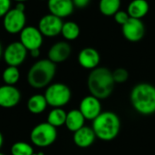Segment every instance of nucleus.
Returning <instances> with one entry per match:
<instances>
[{
  "instance_id": "28",
  "label": "nucleus",
  "mask_w": 155,
  "mask_h": 155,
  "mask_svg": "<svg viewBox=\"0 0 155 155\" xmlns=\"http://www.w3.org/2000/svg\"><path fill=\"white\" fill-rule=\"evenodd\" d=\"M12 0H0V18L4 17L11 9Z\"/></svg>"
},
{
  "instance_id": "25",
  "label": "nucleus",
  "mask_w": 155,
  "mask_h": 155,
  "mask_svg": "<svg viewBox=\"0 0 155 155\" xmlns=\"http://www.w3.org/2000/svg\"><path fill=\"white\" fill-rule=\"evenodd\" d=\"M11 155H33L34 148L25 142H16L10 148Z\"/></svg>"
},
{
  "instance_id": "22",
  "label": "nucleus",
  "mask_w": 155,
  "mask_h": 155,
  "mask_svg": "<svg viewBox=\"0 0 155 155\" xmlns=\"http://www.w3.org/2000/svg\"><path fill=\"white\" fill-rule=\"evenodd\" d=\"M121 7V0H100L99 10L105 16H114Z\"/></svg>"
},
{
  "instance_id": "17",
  "label": "nucleus",
  "mask_w": 155,
  "mask_h": 155,
  "mask_svg": "<svg viewBox=\"0 0 155 155\" xmlns=\"http://www.w3.org/2000/svg\"><path fill=\"white\" fill-rule=\"evenodd\" d=\"M96 135L92 127L83 126L81 129L77 130L74 133L73 141L74 144L79 148H88L90 147L95 141Z\"/></svg>"
},
{
  "instance_id": "3",
  "label": "nucleus",
  "mask_w": 155,
  "mask_h": 155,
  "mask_svg": "<svg viewBox=\"0 0 155 155\" xmlns=\"http://www.w3.org/2000/svg\"><path fill=\"white\" fill-rule=\"evenodd\" d=\"M92 128L96 138L104 142H111L114 140L120 133L121 120L114 112H102L93 121Z\"/></svg>"
},
{
  "instance_id": "16",
  "label": "nucleus",
  "mask_w": 155,
  "mask_h": 155,
  "mask_svg": "<svg viewBox=\"0 0 155 155\" xmlns=\"http://www.w3.org/2000/svg\"><path fill=\"white\" fill-rule=\"evenodd\" d=\"M47 7L50 14L62 19L71 15L74 10L73 0H47Z\"/></svg>"
},
{
  "instance_id": "10",
  "label": "nucleus",
  "mask_w": 155,
  "mask_h": 155,
  "mask_svg": "<svg viewBox=\"0 0 155 155\" xmlns=\"http://www.w3.org/2000/svg\"><path fill=\"white\" fill-rule=\"evenodd\" d=\"M63 25L62 18L52 14H47L40 18L37 27L44 36L55 37L61 34Z\"/></svg>"
},
{
  "instance_id": "32",
  "label": "nucleus",
  "mask_w": 155,
  "mask_h": 155,
  "mask_svg": "<svg viewBox=\"0 0 155 155\" xmlns=\"http://www.w3.org/2000/svg\"><path fill=\"white\" fill-rule=\"evenodd\" d=\"M3 52H4V49H3V46H2V45L0 43V58L3 56Z\"/></svg>"
},
{
  "instance_id": "9",
  "label": "nucleus",
  "mask_w": 155,
  "mask_h": 155,
  "mask_svg": "<svg viewBox=\"0 0 155 155\" xmlns=\"http://www.w3.org/2000/svg\"><path fill=\"white\" fill-rule=\"evenodd\" d=\"M19 41L29 52L41 48L44 42V35L41 34L38 27L26 25L19 34Z\"/></svg>"
},
{
  "instance_id": "6",
  "label": "nucleus",
  "mask_w": 155,
  "mask_h": 155,
  "mask_svg": "<svg viewBox=\"0 0 155 155\" xmlns=\"http://www.w3.org/2000/svg\"><path fill=\"white\" fill-rule=\"evenodd\" d=\"M57 128L47 122L35 125L30 133L32 143L37 147H48L57 139Z\"/></svg>"
},
{
  "instance_id": "5",
  "label": "nucleus",
  "mask_w": 155,
  "mask_h": 155,
  "mask_svg": "<svg viewBox=\"0 0 155 155\" xmlns=\"http://www.w3.org/2000/svg\"><path fill=\"white\" fill-rule=\"evenodd\" d=\"M44 95L48 105L53 108H63L70 102L72 92L66 84L54 83L47 86Z\"/></svg>"
},
{
  "instance_id": "24",
  "label": "nucleus",
  "mask_w": 155,
  "mask_h": 155,
  "mask_svg": "<svg viewBox=\"0 0 155 155\" xmlns=\"http://www.w3.org/2000/svg\"><path fill=\"white\" fill-rule=\"evenodd\" d=\"M2 79L5 84L15 85L20 79V72L18 67L7 65V67L3 71Z\"/></svg>"
},
{
  "instance_id": "2",
  "label": "nucleus",
  "mask_w": 155,
  "mask_h": 155,
  "mask_svg": "<svg viewBox=\"0 0 155 155\" xmlns=\"http://www.w3.org/2000/svg\"><path fill=\"white\" fill-rule=\"evenodd\" d=\"M133 108L140 114L151 115L155 113V86L148 83L134 85L130 94Z\"/></svg>"
},
{
  "instance_id": "7",
  "label": "nucleus",
  "mask_w": 155,
  "mask_h": 155,
  "mask_svg": "<svg viewBox=\"0 0 155 155\" xmlns=\"http://www.w3.org/2000/svg\"><path fill=\"white\" fill-rule=\"evenodd\" d=\"M25 24V11L20 10L15 6L11 8L3 17V27L5 32L11 35L20 34L21 31L26 26Z\"/></svg>"
},
{
  "instance_id": "33",
  "label": "nucleus",
  "mask_w": 155,
  "mask_h": 155,
  "mask_svg": "<svg viewBox=\"0 0 155 155\" xmlns=\"http://www.w3.org/2000/svg\"><path fill=\"white\" fill-rule=\"evenodd\" d=\"M15 2H16V3H25V2H26L27 0H14Z\"/></svg>"
},
{
  "instance_id": "36",
  "label": "nucleus",
  "mask_w": 155,
  "mask_h": 155,
  "mask_svg": "<svg viewBox=\"0 0 155 155\" xmlns=\"http://www.w3.org/2000/svg\"><path fill=\"white\" fill-rule=\"evenodd\" d=\"M40 1H47V0H40Z\"/></svg>"
},
{
  "instance_id": "29",
  "label": "nucleus",
  "mask_w": 155,
  "mask_h": 155,
  "mask_svg": "<svg viewBox=\"0 0 155 155\" xmlns=\"http://www.w3.org/2000/svg\"><path fill=\"white\" fill-rule=\"evenodd\" d=\"M90 3H91V0H73L74 8H79V9L87 7Z\"/></svg>"
},
{
  "instance_id": "30",
  "label": "nucleus",
  "mask_w": 155,
  "mask_h": 155,
  "mask_svg": "<svg viewBox=\"0 0 155 155\" xmlns=\"http://www.w3.org/2000/svg\"><path fill=\"white\" fill-rule=\"evenodd\" d=\"M29 54L33 58H37L40 55V49H35V50L29 51Z\"/></svg>"
},
{
  "instance_id": "4",
  "label": "nucleus",
  "mask_w": 155,
  "mask_h": 155,
  "mask_svg": "<svg viewBox=\"0 0 155 155\" xmlns=\"http://www.w3.org/2000/svg\"><path fill=\"white\" fill-rule=\"evenodd\" d=\"M56 73V64L47 59L35 62L27 73L29 85L35 89H42L51 84Z\"/></svg>"
},
{
  "instance_id": "11",
  "label": "nucleus",
  "mask_w": 155,
  "mask_h": 155,
  "mask_svg": "<svg viewBox=\"0 0 155 155\" xmlns=\"http://www.w3.org/2000/svg\"><path fill=\"white\" fill-rule=\"evenodd\" d=\"M122 33L124 37L129 42H139L144 36L145 26L142 19L130 17V19L122 26Z\"/></svg>"
},
{
  "instance_id": "20",
  "label": "nucleus",
  "mask_w": 155,
  "mask_h": 155,
  "mask_svg": "<svg viewBox=\"0 0 155 155\" xmlns=\"http://www.w3.org/2000/svg\"><path fill=\"white\" fill-rule=\"evenodd\" d=\"M48 104L44 94H35L32 95L26 104L28 111L33 114H40L46 109Z\"/></svg>"
},
{
  "instance_id": "23",
  "label": "nucleus",
  "mask_w": 155,
  "mask_h": 155,
  "mask_svg": "<svg viewBox=\"0 0 155 155\" xmlns=\"http://www.w3.org/2000/svg\"><path fill=\"white\" fill-rule=\"evenodd\" d=\"M61 35L66 41H74L80 35V27L75 22H64L62 27Z\"/></svg>"
},
{
  "instance_id": "21",
  "label": "nucleus",
  "mask_w": 155,
  "mask_h": 155,
  "mask_svg": "<svg viewBox=\"0 0 155 155\" xmlns=\"http://www.w3.org/2000/svg\"><path fill=\"white\" fill-rule=\"evenodd\" d=\"M67 113L63 108H53L47 115V123L55 128L65 124Z\"/></svg>"
},
{
  "instance_id": "35",
  "label": "nucleus",
  "mask_w": 155,
  "mask_h": 155,
  "mask_svg": "<svg viewBox=\"0 0 155 155\" xmlns=\"http://www.w3.org/2000/svg\"><path fill=\"white\" fill-rule=\"evenodd\" d=\"M0 155H5L4 153H0Z\"/></svg>"
},
{
  "instance_id": "13",
  "label": "nucleus",
  "mask_w": 155,
  "mask_h": 155,
  "mask_svg": "<svg viewBox=\"0 0 155 155\" xmlns=\"http://www.w3.org/2000/svg\"><path fill=\"white\" fill-rule=\"evenodd\" d=\"M21 100V93L15 85L0 86V107L10 109L15 107Z\"/></svg>"
},
{
  "instance_id": "18",
  "label": "nucleus",
  "mask_w": 155,
  "mask_h": 155,
  "mask_svg": "<svg viewBox=\"0 0 155 155\" xmlns=\"http://www.w3.org/2000/svg\"><path fill=\"white\" fill-rule=\"evenodd\" d=\"M150 9V5L147 0H132L127 7V13L130 17L142 19L144 17Z\"/></svg>"
},
{
  "instance_id": "31",
  "label": "nucleus",
  "mask_w": 155,
  "mask_h": 155,
  "mask_svg": "<svg viewBox=\"0 0 155 155\" xmlns=\"http://www.w3.org/2000/svg\"><path fill=\"white\" fill-rule=\"evenodd\" d=\"M3 143H4V137H3V134H2L1 132H0V149H1L2 146H3Z\"/></svg>"
},
{
  "instance_id": "34",
  "label": "nucleus",
  "mask_w": 155,
  "mask_h": 155,
  "mask_svg": "<svg viewBox=\"0 0 155 155\" xmlns=\"http://www.w3.org/2000/svg\"><path fill=\"white\" fill-rule=\"evenodd\" d=\"M33 155H44V153H35Z\"/></svg>"
},
{
  "instance_id": "15",
  "label": "nucleus",
  "mask_w": 155,
  "mask_h": 155,
  "mask_svg": "<svg viewBox=\"0 0 155 155\" xmlns=\"http://www.w3.org/2000/svg\"><path fill=\"white\" fill-rule=\"evenodd\" d=\"M78 63L79 64L87 70H94L98 67L101 60L99 52L93 47L83 48L78 54Z\"/></svg>"
},
{
  "instance_id": "19",
  "label": "nucleus",
  "mask_w": 155,
  "mask_h": 155,
  "mask_svg": "<svg viewBox=\"0 0 155 155\" xmlns=\"http://www.w3.org/2000/svg\"><path fill=\"white\" fill-rule=\"evenodd\" d=\"M84 122L85 118L79 111V109H73L67 113L64 125L70 132L74 133L84 126Z\"/></svg>"
},
{
  "instance_id": "26",
  "label": "nucleus",
  "mask_w": 155,
  "mask_h": 155,
  "mask_svg": "<svg viewBox=\"0 0 155 155\" xmlns=\"http://www.w3.org/2000/svg\"><path fill=\"white\" fill-rule=\"evenodd\" d=\"M113 74V78L115 84H124L125 83L128 78H129V73L125 68L120 67L116 68L112 72Z\"/></svg>"
},
{
  "instance_id": "1",
  "label": "nucleus",
  "mask_w": 155,
  "mask_h": 155,
  "mask_svg": "<svg viewBox=\"0 0 155 155\" xmlns=\"http://www.w3.org/2000/svg\"><path fill=\"white\" fill-rule=\"evenodd\" d=\"M112 71L106 67H96L91 70L87 78V87L91 95L104 100L108 98L114 88Z\"/></svg>"
},
{
  "instance_id": "27",
  "label": "nucleus",
  "mask_w": 155,
  "mask_h": 155,
  "mask_svg": "<svg viewBox=\"0 0 155 155\" xmlns=\"http://www.w3.org/2000/svg\"><path fill=\"white\" fill-rule=\"evenodd\" d=\"M114 21L118 24L121 25L122 26L130 19V15L127 13V11H124V10H119L114 15Z\"/></svg>"
},
{
  "instance_id": "14",
  "label": "nucleus",
  "mask_w": 155,
  "mask_h": 155,
  "mask_svg": "<svg viewBox=\"0 0 155 155\" xmlns=\"http://www.w3.org/2000/svg\"><path fill=\"white\" fill-rule=\"evenodd\" d=\"M72 53V47L66 41H59L54 44L48 50L47 58L55 64L66 61Z\"/></svg>"
},
{
  "instance_id": "8",
  "label": "nucleus",
  "mask_w": 155,
  "mask_h": 155,
  "mask_svg": "<svg viewBox=\"0 0 155 155\" xmlns=\"http://www.w3.org/2000/svg\"><path fill=\"white\" fill-rule=\"evenodd\" d=\"M27 53V49L20 41H15L10 43L4 49L3 58L7 65L18 67L25 62Z\"/></svg>"
},
{
  "instance_id": "12",
  "label": "nucleus",
  "mask_w": 155,
  "mask_h": 155,
  "mask_svg": "<svg viewBox=\"0 0 155 155\" xmlns=\"http://www.w3.org/2000/svg\"><path fill=\"white\" fill-rule=\"evenodd\" d=\"M79 111L82 113L85 120L93 122L102 113L101 100L91 94L87 95L81 100Z\"/></svg>"
}]
</instances>
